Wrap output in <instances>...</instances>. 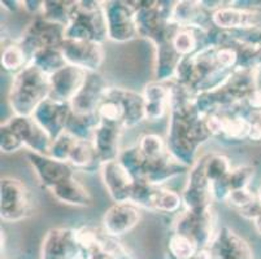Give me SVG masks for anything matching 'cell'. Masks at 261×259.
Returning <instances> with one entry per match:
<instances>
[{"label": "cell", "instance_id": "obj_13", "mask_svg": "<svg viewBox=\"0 0 261 259\" xmlns=\"http://www.w3.org/2000/svg\"><path fill=\"white\" fill-rule=\"evenodd\" d=\"M141 220V209L133 204L116 203L103 215V229L109 236L118 237L133 231Z\"/></svg>", "mask_w": 261, "mask_h": 259}, {"label": "cell", "instance_id": "obj_40", "mask_svg": "<svg viewBox=\"0 0 261 259\" xmlns=\"http://www.w3.org/2000/svg\"><path fill=\"white\" fill-rule=\"evenodd\" d=\"M257 197V193H255L253 191H251L250 188H244V189H237V191H232L230 193V196L227 197L226 199V205L229 208L236 209L237 211L242 210L246 206L250 205L253 199Z\"/></svg>", "mask_w": 261, "mask_h": 259}, {"label": "cell", "instance_id": "obj_15", "mask_svg": "<svg viewBox=\"0 0 261 259\" xmlns=\"http://www.w3.org/2000/svg\"><path fill=\"white\" fill-rule=\"evenodd\" d=\"M86 77L87 71L68 64L49 77V99L59 103L70 104L75 95L82 89Z\"/></svg>", "mask_w": 261, "mask_h": 259}, {"label": "cell", "instance_id": "obj_34", "mask_svg": "<svg viewBox=\"0 0 261 259\" xmlns=\"http://www.w3.org/2000/svg\"><path fill=\"white\" fill-rule=\"evenodd\" d=\"M204 170L208 180L212 184L213 182L222 179L231 171L230 160L225 154L208 153L204 154Z\"/></svg>", "mask_w": 261, "mask_h": 259}, {"label": "cell", "instance_id": "obj_36", "mask_svg": "<svg viewBox=\"0 0 261 259\" xmlns=\"http://www.w3.org/2000/svg\"><path fill=\"white\" fill-rule=\"evenodd\" d=\"M118 161L122 163V166L129 171L132 177L134 178L135 182L142 180L143 177V166H144V158L139 152L138 147H130V148L123 149L121 151Z\"/></svg>", "mask_w": 261, "mask_h": 259}, {"label": "cell", "instance_id": "obj_19", "mask_svg": "<svg viewBox=\"0 0 261 259\" xmlns=\"http://www.w3.org/2000/svg\"><path fill=\"white\" fill-rule=\"evenodd\" d=\"M144 158V157H143ZM190 167L177 161L169 151L156 160H144L143 177L139 182H147L153 185H163L168 180L184 174Z\"/></svg>", "mask_w": 261, "mask_h": 259}, {"label": "cell", "instance_id": "obj_14", "mask_svg": "<svg viewBox=\"0 0 261 259\" xmlns=\"http://www.w3.org/2000/svg\"><path fill=\"white\" fill-rule=\"evenodd\" d=\"M101 179L113 203H127L132 198L135 179L118 160L101 166Z\"/></svg>", "mask_w": 261, "mask_h": 259}, {"label": "cell", "instance_id": "obj_4", "mask_svg": "<svg viewBox=\"0 0 261 259\" xmlns=\"http://www.w3.org/2000/svg\"><path fill=\"white\" fill-rule=\"evenodd\" d=\"M33 214V199L25 183L12 177L0 183V217L6 223H18Z\"/></svg>", "mask_w": 261, "mask_h": 259}, {"label": "cell", "instance_id": "obj_9", "mask_svg": "<svg viewBox=\"0 0 261 259\" xmlns=\"http://www.w3.org/2000/svg\"><path fill=\"white\" fill-rule=\"evenodd\" d=\"M82 253L77 229L52 228L42 242L40 259H78Z\"/></svg>", "mask_w": 261, "mask_h": 259}, {"label": "cell", "instance_id": "obj_21", "mask_svg": "<svg viewBox=\"0 0 261 259\" xmlns=\"http://www.w3.org/2000/svg\"><path fill=\"white\" fill-rule=\"evenodd\" d=\"M142 95L144 99L146 121H151V122L160 121L169 111V84L153 80L144 85Z\"/></svg>", "mask_w": 261, "mask_h": 259}, {"label": "cell", "instance_id": "obj_37", "mask_svg": "<svg viewBox=\"0 0 261 259\" xmlns=\"http://www.w3.org/2000/svg\"><path fill=\"white\" fill-rule=\"evenodd\" d=\"M78 139H75L74 136H72L68 132H63L59 137L52 141L51 148H49L48 156L55 158V160L61 161V162L68 163V160H69L70 152H72L73 147L77 142Z\"/></svg>", "mask_w": 261, "mask_h": 259}, {"label": "cell", "instance_id": "obj_18", "mask_svg": "<svg viewBox=\"0 0 261 259\" xmlns=\"http://www.w3.org/2000/svg\"><path fill=\"white\" fill-rule=\"evenodd\" d=\"M208 248L212 251L213 259H253L248 244L227 227L216 232Z\"/></svg>", "mask_w": 261, "mask_h": 259}, {"label": "cell", "instance_id": "obj_2", "mask_svg": "<svg viewBox=\"0 0 261 259\" xmlns=\"http://www.w3.org/2000/svg\"><path fill=\"white\" fill-rule=\"evenodd\" d=\"M49 77L29 64L13 77L8 101L13 116L32 117L38 106L49 97Z\"/></svg>", "mask_w": 261, "mask_h": 259}, {"label": "cell", "instance_id": "obj_6", "mask_svg": "<svg viewBox=\"0 0 261 259\" xmlns=\"http://www.w3.org/2000/svg\"><path fill=\"white\" fill-rule=\"evenodd\" d=\"M104 9L108 25V39L126 43L139 37L133 2H104Z\"/></svg>", "mask_w": 261, "mask_h": 259}, {"label": "cell", "instance_id": "obj_20", "mask_svg": "<svg viewBox=\"0 0 261 259\" xmlns=\"http://www.w3.org/2000/svg\"><path fill=\"white\" fill-rule=\"evenodd\" d=\"M123 128L117 125L100 122L92 136V142L101 163L118 160L120 157V140Z\"/></svg>", "mask_w": 261, "mask_h": 259}, {"label": "cell", "instance_id": "obj_8", "mask_svg": "<svg viewBox=\"0 0 261 259\" xmlns=\"http://www.w3.org/2000/svg\"><path fill=\"white\" fill-rule=\"evenodd\" d=\"M174 232L189 236L200 246V249L208 248L216 235L213 209L185 210L175 222Z\"/></svg>", "mask_w": 261, "mask_h": 259}, {"label": "cell", "instance_id": "obj_5", "mask_svg": "<svg viewBox=\"0 0 261 259\" xmlns=\"http://www.w3.org/2000/svg\"><path fill=\"white\" fill-rule=\"evenodd\" d=\"M17 40L32 60L33 54L39 49L60 47L61 43L65 40V27L51 22L42 16H37L26 26L22 35Z\"/></svg>", "mask_w": 261, "mask_h": 259}, {"label": "cell", "instance_id": "obj_30", "mask_svg": "<svg viewBox=\"0 0 261 259\" xmlns=\"http://www.w3.org/2000/svg\"><path fill=\"white\" fill-rule=\"evenodd\" d=\"M29 64L30 56L25 51V48L18 43V40L9 43L3 48V52H2V66H3L4 70L13 74V77L21 73Z\"/></svg>", "mask_w": 261, "mask_h": 259}, {"label": "cell", "instance_id": "obj_41", "mask_svg": "<svg viewBox=\"0 0 261 259\" xmlns=\"http://www.w3.org/2000/svg\"><path fill=\"white\" fill-rule=\"evenodd\" d=\"M246 117L250 123V135L248 140L251 141H261V110H248L246 109Z\"/></svg>", "mask_w": 261, "mask_h": 259}, {"label": "cell", "instance_id": "obj_12", "mask_svg": "<svg viewBox=\"0 0 261 259\" xmlns=\"http://www.w3.org/2000/svg\"><path fill=\"white\" fill-rule=\"evenodd\" d=\"M26 157L40 184L48 191L60 183L65 182L66 179L74 177L73 167L69 163L61 162L49 156H43L34 152H28Z\"/></svg>", "mask_w": 261, "mask_h": 259}, {"label": "cell", "instance_id": "obj_31", "mask_svg": "<svg viewBox=\"0 0 261 259\" xmlns=\"http://www.w3.org/2000/svg\"><path fill=\"white\" fill-rule=\"evenodd\" d=\"M96 113H98L100 122L117 125L123 128V108L118 97L113 92L112 87H109V90L107 91L106 97L99 105Z\"/></svg>", "mask_w": 261, "mask_h": 259}, {"label": "cell", "instance_id": "obj_44", "mask_svg": "<svg viewBox=\"0 0 261 259\" xmlns=\"http://www.w3.org/2000/svg\"><path fill=\"white\" fill-rule=\"evenodd\" d=\"M113 259H135V258L132 255V254L129 253V251L125 250V251H123V253L118 254L117 256H115V258H113Z\"/></svg>", "mask_w": 261, "mask_h": 259}, {"label": "cell", "instance_id": "obj_26", "mask_svg": "<svg viewBox=\"0 0 261 259\" xmlns=\"http://www.w3.org/2000/svg\"><path fill=\"white\" fill-rule=\"evenodd\" d=\"M68 163L72 167L85 172H95L101 170L103 166L92 140H77L70 152Z\"/></svg>", "mask_w": 261, "mask_h": 259}, {"label": "cell", "instance_id": "obj_17", "mask_svg": "<svg viewBox=\"0 0 261 259\" xmlns=\"http://www.w3.org/2000/svg\"><path fill=\"white\" fill-rule=\"evenodd\" d=\"M6 123L20 136L23 146L29 149V152L48 156L52 144L51 137L38 126V123L32 117L13 116L7 120Z\"/></svg>", "mask_w": 261, "mask_h": 259}, {"label": "cell", "instance_id": "obj_42", "mask_svg": "<svg viewBox=\"0 0 261 259\" xmlns=\"http://www.w3.org/2000/svg\"><path fill=\"white\" fill-rule=\"evenodd\" d=\"M22 7L29 12V13L34 14L35 17L39 16L42 13V8H43V2H34V0H30V2H21Z\"/></svg>", "mask_w": 261, "mask_h": 259}, {"label": "cell", "instance_id": "obj_11", "mask_svg": "<svg viewBox=\"0 0 261 259\" xmlns=\"http://www.w3.org/2000/svg\"><path fill=\"white\" fill-rule=\"evenodd\" d=\"M72 113V105L69 103H59L48 97L38 106L32 118L54 141L65 132L66 123Z\"/></svg>", "mask_w": 261, "mask_h": 259}, {"label": "cell", "instance_id": "obj_33", "mask_svg": "<svg viewBox=\"0 0 261 259\" xmlns=\"http://www.w3.org/2000/svg\"><path fill=\"white\" fill-rule=\"evenodd\" d=\"M75 4L77 2H43V8L39 16L65 27L72 18Z\"/></svg>", "mask_w": 261, "mask_h": 259}, {"label": "cell", "instance_id": "obj_45", "mask_svg": "<svg viewBox=\"0 0 261 259\" xmlns=\"http://www.w3.org/2000/svg\"><path fill=\"white\" fill-rule=\"evenodd\" d=\"M257 193H258V197H260V199H261V188H260V191L257 192Z\"/></svg>", "mask_w": 261, "mask_h": 259}, {"label": "cell", "instance_id": "obj_35", "mask_svg": "<svg viewBox=\"0 0 261 259\" xmlns=\"http://www.w3.org/2000/svg\"><path fill=\"white\" fill-rule=\"evenodd\" d=\"M144 160H156L168 152L167 140L156 134H143L137 142Z\"/></svg>", "mask_w": 261, "mask_h": 259}, {"label": "cell", "instance_id": "obj_39", "mask_svg": "<svg viewBox=\"0 0 261 259\" xmlns=\"http://www.w3.org/2000/svg\"><path fill=\"white\" fill-rule=\"evenodd\" d=\"M22 148H25V146L20 136L6 122L2 123L0 126V149L2 152L11 154L21 151Z\"/></svg>", "mask_w": 261, "mask_h": 259}, {"label": "cell", "instance_id": "obj_24", "mask_svg": "<svg viewBox=\"0 0 261 259\" xmlns=\"http://www.w3.org/2000/svg\"><path fill=\"white\" fill-rule=\"evenodd\" d=\"M155 52V65H153L155 79L163 83L172 82L174 79L178 65L184 57L178 54L172 42L156 44Z\"/></svg>", "mask_w": 261, "mask_h": 259}, {"label": "cell", "instance_id": "obj_7", "mask_svg": "<svg viewBox=\"0 0 261 259\" xmlns=\"http://www.w3.org/2000/svg\"><path fill=\"white\" fill-rule=\"evenodd\" d=\"M211 22L216 30L226 33L257 28L261 27V11L229 2V6L220 7L211 13Z\"/></svg>", "mask_w": 261, "mask_h": 259}, {"label": "cell", "instance_id": "obj_22", "mask_svg": "<svg viewBox=\"0 0 261 259\" xmlns=\"http://www.w3.org/2000/svg\"><path fill=\"white\" fill-rule=\"evenodd\" d=\"M172 22L179 27H212L211 22V12L201 6L200 2H174L172 11Z\"/></svg>", "mask_w": 261, "mask_h": 259}, {"label": "cell", "instance_id": "obj_28", "mask_svg": "<svg viewBox=\"0 0 261 259\" xmlns=\"http://www.w3.org/2000/svg\"><path fill=\"white\" fill-rule=\"evenodd\" d=\"M184 208V199L179 192L165 188L164 185H156L151 201V211L153 213L174 214Z\"/></svg>", "mask_w": 261, "mask_h": 259}, {"label": "cell", "instance_id": "obj_16", "mask_svg": "<svg viewBox=\"0 0 261 259\" xmlns=\"http://www.w3.org/2000/svg\"><path fill=\"white\" fill-rule=\"evenodd\" d=\"M109 85L99 71L87 73L82 89L72 100V110L77 114H94L106 97Z\"/></svg>", "mask_w": 261, "mask_h": 259}, {"label": "cell", "instance_id": "obj_29", "mask_svg": "<svg viewBox=\"0 0 261 259\" xmlns=\"http://www.w3.org/2000/svg\"><path fill=\"white\" fill-rule=\"evenodd\" d=\"M100 123L98 113L77 114L73 111L66 123L65 131L78 140H92L94 132Z\"/></svg>", "mask_w": 261, "mask_h": 259}, {"label": "cell", "instance_id": "obj_23", "mask_svg": "<svg viewBox=\"0 0 261 259\" xmlns=\"http://www.w3.org/2000/svg\"><path fill=\"white\" fill-rule=\"evenodd\" d=\"M112 90L123 108V128L130 130L141 125L146 120L143 95L121 87H112Z\"/></svg>", "mask_w": 261, "mask_h": 259}, {"label": "cell", "instance_id": "obj_38", "mask_svg": "<svg viewBox=\"0 0 261 259\" xmlns=\"http://www.w3.org/2000/svg\"><path fill=\"white\" fill-rule=\"evenodd\" d=\"M253 175H255V167L253 166L244 165L231 168V171L226 175L227 183H229L231 192L237 191V189L250 188Z\"/></svg>", "mask_w": 261, "mask_h": 259}, {"label": "cell", "instance_id": "obj_32", "mask_svg": "<svg viewBox=\"0 0 261 259\" xmlns=\"http://www.w3.org/2000/svg\"><path fill=\"white\" fill-rule=\"evenodd\" d=\"M200 250V246L186 235L173 231L169 236L168 251L172 259H195Z\"/></svg>", "mask_w": 261, "mask_h": 259}, {"label": "cell", "instance_id": "obj_25", "mask_svg": "<svg viewBox=\"0 0 261 259\" xmlns=\"http://www.w3.org/2000/svg\"><path fill=\"white\" fill-rule=\"evenodd\" d=\"M51 194L59 203L66 205L77 206V208H89L92 205V197L87 188L75 177L66 179L51 189Z\"/></svg>", "mask_w": 261, "mask_h": 259}, {"label": "cell", "instance_id": "obj_3", "mask_svg": "<svg viewBox=\"0 0 261 259\" xmlns=\"http://www.w3.org/2000/svg\"><path fill=\"white\" fill-rule=\"evenodd\" d=\"M65 39L86 40L103 44L108 39L104 2H77L72 18L65 26Z\"/></svg>", "mask_w": 261, "mask_h": 259}, {"label": "cell", "instance_id": "obj_27", "mask_svg": "<svg viewBox=\"0 0 261 259\" xmlns=\"http://www.w3.org/2000/svg\"><path fill=\"white\" fill-rule=\"evenodd\" d=\"M30 64L35 68L39 69L42 73L51 77L56 71L68 65L60 47H51V48H43L35 52L32 56Z\"/></svg>", "mask_w": 261, "mask_h": 259}, {"label": "cell", "instance_id": "obj_1", "mask_svg": "<svg viewBox=\"0 0 261 259\" xmlns=\"http://www.w3.org/2000/svg\"><path fill=\"white\" fill-rule=\"evenodd\" d=\"M169 125L167 147L175 160L191 167L196 158L199 147L211 139L201 116L195 104L196 94L185 85L169 82Z\"/></svg>", "mask_w": 261, "mask_h": 259}, {"label": "cell", "instance_id": "obj_10", "mask_svg": "<svg viewBox=\"0 0 261 259\" xmlns=\"http://www.w3.org/2000/svg\"><path fill=\"white\" fill-rule=\"evenodd\" d=\"M60 49L66 63L87 73L98 71L104 61V48L100 43L65 39Z\"/></svg>", "mask_w": 261, "mask_h": 259}, {"label": "cell", "instance_id": "obj_43", "mask_svg": "<svg viewBox=\"0 0 261 259\" xmlns=\"http://www.w3.org/2000/svg\"><path fill=\"white\" fill-rule=\"evenodd\" d=\"M87 254H89L87 259H113V256L109 253H107L106 250H96Z\"/></svg>", "mask_w": 261, "mask_h": 259}]
</instances>
